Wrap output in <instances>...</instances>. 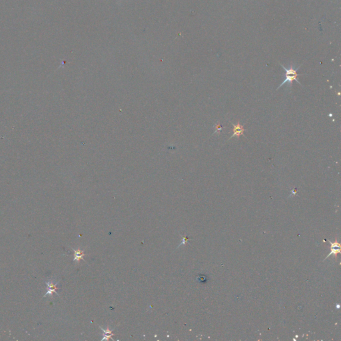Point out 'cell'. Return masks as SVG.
<instances>
[{
    "label": "cell",
    "instance_id": "cell-4",
    "mask_svg": "<svg viewBox=\"0 0 341 341\" xmlns=\"http://www.w3.org/2000/svg\"><path fill=\"white\" fill-rule=\"evenodd\" d=\"M45 283L47 286V290L45 295L44 296H46L47 295H52L53 293H57L56 290L58 289V287H57V285H58V283H56L55 285L53 283L49 282H46ZM57 294H58V293H57Z\"/></svg>",
    "mask_w": 341,
    "mask_h": 341
},
{
    "label": "cell",
    "instance_id": "cell-5",
    "mask_svg": "<svg viewBox=\"0 0 341 341\" xmlns=\"http://www.w3.org/2000/svg\"><path fill=\"white\" fill-rule=\"evenodd\" d=\"M72 249L74 252V261H77V263H79L81 259L85 261L83 257L85 255V254L83 251H81L80 249H77V250H75L74 249Z\"/></svg>",
    "mask_w": 341,
    "mask_h": 341
},
{
    "label": "cell",
    "instance_id": "cell-6",
    "mask_svg": "<svg viewBox=\"0 0 341 341\" xmlns=\"http://www.w3.org/2000/svg\"><path fill=\"white\" fill-rule=\"evenodd\" d=\"M100 328L102 330L103 333V338L102 339V340H109V339H112V340H113L112 336H113V335H114V334L113 333L112 330H111L109 329V327H107V329H103V328H102L101 327H100Z\"/></svg>",
    "mask_w": 341,
    "mask_h": 341
},
{
    "label": "cell",
    "instance_id": "cell-8",
    "mask_svg": "<svg viewBox=\"0 0 341 341\" xmlns=\"http://www.w3.org/2000/svg\"><path fill=\"white\" fill-rule=\"evenodd\" d=\"M188 241H189V238H188V237H186V236H183V241H182V242L181 243V244H180L179 246H181V245H183V244L185 245V243L187 242Z\"/></svg>",
    "mask_w": 341,
    "mask_h": 341
},
{
    "label": "cell",
    "instance_id": "cell-1",
    "mask_svg": "<svg viewBox=\"0 0 341 341\" xmlns=\"http://www.w3.org/2000/svg\"><path fill=\"white\" fill-rule=\"evenodd\" d=\"M280 65L281 66V67L285 70V72H286L285 80L283 81V83L280 84L279 87H278L277 90L280 89V88L283 85H284L286 83H288V84H289L290 86H291L293 81H296L299 85H301V83H300V81L298 80V77L300 76V75H302L303 74H298L297 71L299 70V68L301 67V66L302 65L299 66V67H297L296 68H295L294 66H293V65L290 66V67H289V68L285 67V66L283 65V64H280Z\"/></svg>",
    "mask_w": 341,
    "mask_h": 341
},
{
    "label": "cell",
    "instance_id": "cell-3",
    "mask_svg": "<svg viewBox=\"0 0 341 341\" xmlns=\"http://www.w3.org/2000/svg\"><path fill=\"white\" fill-rule=\"evenodd\" d=\"M328 242H329L330 244L331 245L330 247H331V248H332V249H331L330 252L329 254H328V255L327 256V257L326 258H325V259H326V258H327L328 257H330V255H336L337 254L340 253V246L339 243H338V242H334V243H333V242H331L329 241H328Z\"/></svg>",
    "mask_w": 341,
    "mask_h": 341
},
{
    "label": "cell",
    "instance_id": "cell-2",
    "mask_svg": "<svg viewBox=\"0 0 341 341\" xmlns=\"http://www.w3.org/2000/svg\"><path fill=\"white\" fill-rule=\"evenodd\" d=\"M233 134L232 135V136L229 138V139H232L233 137H237L239 138L241 135H242V136H245V128L243 127V125H241V124H240L239 121H237L236 123V124H233Z\"/></svg>",
    "mask_w": 341,
    "mask_h": 341
},
{
    "label": "cell",
    "instance_id": "cell-7",
    "mask_svg": "<svg viewBox=\"0 0 341 341\" xmlns=\"http://www.w3.org/2000/svg\"><path fill=\"white\" fill-rule=\"evenodd\" d=\"M214 133H219L221 131L222 129H223L222 127H221V124H220V122L217 123V124L214 126Z\"/></svg>",
    "mask_w": 341,
    "mask_h": 341
}]
</instances>
